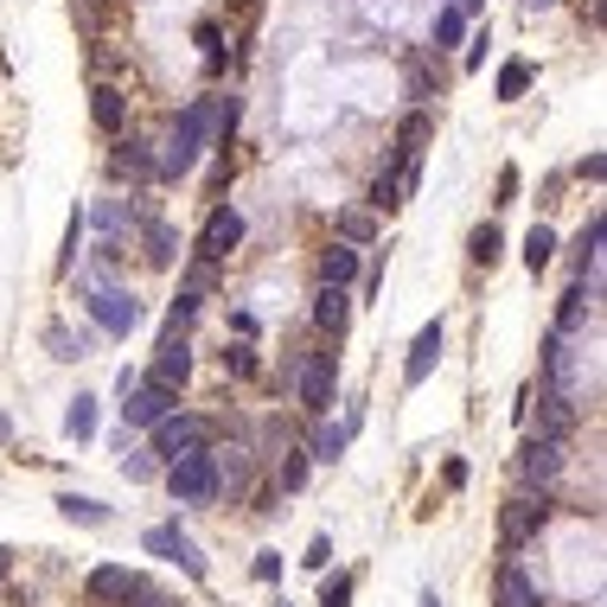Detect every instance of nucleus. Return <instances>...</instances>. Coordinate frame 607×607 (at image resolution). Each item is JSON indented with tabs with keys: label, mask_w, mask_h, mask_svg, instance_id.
I'll list each match as a JSON object with an SVG mask.
<instances>
[{
	"label": "nucleus",
	"mask_w": 607,
	"mask_h": 607,
	"mask_svg": "<svg viewBox=\"0 0 607 607\" xmlns=\"http://www.w3.org/2000/svg\"><path fill=\"white\" fill-rule=\"evenodd\" d=\"M218 122H225V103H218V96H198V103H186L153 167H160L167 180H180V173H192V167H198V153H205V141L218 135Z\"/></svg>",
	"instance_id": "nucleus-1"
},
{
	"label": "nucleus",
	"mask_w": 607,
	"mask_h": 607,
	"mask_svg": "<svg viewBox=\"0 0 607 607\" xmlns=\"http://www.w3.org/2000/svg\"><path fill=\"white\" fill-rule=\"evenodd\" d=\"M295 397H301V410L327 416L333 397H340V358L333 352H307L301 365H295Z\"/></svg>",
	"instance_id": "nucleus-2"
},
{
	"label": "nucleus",
	"mask_w": 607,
	"mask_h": 607,
	"mask_svg": "<svg viewBox=\"0 0 607 607\" xmlns=\"http://www.w3.org/2000/svg\"><path fill=\"white\" fill-rule=\"evenodd\" d=\"M167 486H173V499H180V505H211V499H218V467H211V448L167 460Z\"/></svg>",
	"instance_id": "nucleus-3"
},
{
	"label": "nucleus",
	"mask_w": 607,
	"mask_h": 607,
	"mask_svg": "<svg viewBox=\"0 0 607 607\" xmlns=\"http://www.w3.org/2000/svg\"><path fill=\"white\" fill-rule=\"evenodd\" d=\"M198 448H211V428L198 416H160L153 422V460H180V455H198Z\"/></svg>",
	"instance_id": "nucleus-4"
},
{
	"label": "nucleus",
	"mask_w": 607,
	"mask_h": 607,
	"mask_svg": "<svg viewBox=\"0 0 607 607\" xmlns=\"http://www.w3.org/2000/svg\"><path fill=\"white\" fill-rule=\"evenodd\" d=\"M563 467H570V448H563V442L531 435V442H525V455H518V480H525V486H537V493H550V486L563 480Z\"/></svg>",
	"instance_id": "nucleus-5"
},
{
	"label": "nucleus",
	"mask_w": 607,
	"mask_h": 607,
	"mask_svg": "<svg viewBox=\"0 0 607 607\" xmlns=\"http://www.w3.org/2000/svg\"><path fill=\"white\" fill-rule=\"evenodd\" d=\"M550 525V493H518L512 505H505V550H525L537 531Z\"/></svg>",
	"instance_id": "nucleus-6"
},
{
	"label": "nucleus",
	"mask_w": 607,
	"mask_h": 607,
	"mask_svg": "<svg viewBox=\"0 0 607 607\" xmlns=\"http://www.w3.org/2000/svg\"><path fill=\"white\" fill-rule=\"evenodd\" d=\"M186 378H192V345H186V327H173V320H167V340H160V358H153L148 383H160V390H180Z\"/></svg>",
	"instance_id": "nucleus-7"
},
{
	"label": "nucleus",
	"mask_w": 607,
	"mask_h": 607,
	"mask_svg": "<svg viewBox=\"0 0 607 607\" xmlns=\"http://www.w3.org/2000/svg\"><path fill=\"white\" fill-rule=\"evenodd\" d=\"M211 467H218V493H230V505H237V499H250V486H256V455H250L243 442L211 448Z\"/></svg>",
	"instance_id": "nucleus-8"
},
{
	"label": "nucleus",
	"mask_w": 607,
	"mask_h": 607,
	"mask_svg": "<svg viewBox=\"0 0 607 607\" xmlns=\"http://www.w3.org/2000/svg\"><path fill=\"white\" fill-rule=\"evenodd\" d=\"M237 243H243V211L218 205V211L205 218V230H198V263H225Z\"/></svg>",
	"instance_id": "nucleus-9"
},
{
	"label": "nucleus",
	"mask_w": 607,
	"mask_h": 607,
	"mask_svg": "<svg viewBox=\"0 0 607 607\" xmlns=\"http://www.w3.org/2000/svg\"><path fill=\"white\" fill-rule=\"evenodd\" d=\"M122 416H128V428H153L160 416H173V390L135 378L128 390H122Z\"/></svg>",
	"instance_id": "nucleus-10"
},
{
	"label": "nucleus",
	"mask_w": 607,
	"mask_h": 607,
	"mask_svg": "<svg viewBox=\"0 0 607 607\" xmlns=\"http://www.w3.org/2000/svg\"><path fill=\"white\" fill-rule=\"evenodd\" d=\"M135 582H141L135 570H122V563H103V570L83 575V602H90V607H122L128 595H135Z\"/></svg>",
	"instance_id": "nucleus-11"
},
{
	"label": "nucleus",
	"mask_w": 607,
	"mask_h": 607,
	"mask_svg": "<svg viewBox=\"0 0 607 607\" xmlns=\"http://www.w3.org/2000/svg\"><path fill=\"white\" fill-rule=\"evenodd\" d=\"M493 602L499 607H543V588L531 582V570H525L518 557H505V563H499V582H493Z\"/></svg>",
	"instance_id": "nucleus-12"
},
{
	"label": "nucleus",
	"mask_w": 607,
	"mask_h": 607,
	"mask_svg": "<svg viewBox=\"0 0 607 607\" xmlns=\"http://www.w3.org/2000/svg\"><path fill=\"white\" fill-rule=\"evenodd\" d=\"M148 550H153V557H167V563H180V570H186L192 582L205 575V557L192 550V537L180 531V525H153V531H148Z\"/></svg>",
	"instance_id": "nucleus-13"
},
{
	"label": "nucleus",
	"mask_w": 607,
	"mask_h": 607,
	"mask_svg": "<svg viewBox=\"0 0 607 607\" xmlns=\"http://www.w3.org/2000/svg\"><path fill=\"white\" fill-rule=\"evenodd\" d=\"M570 428H575V397L543 383V397H537V435L543 442H570Z\"/></svg>",
	"instance_id": "nucleus-14"
},
{
	"label": "nucleus",
	"mask_w": 607,
	"mask_h": 607,
	"mask_svg": "<svg viewBox=\"0 0 607 607\" xmlns=\"http://www.w3.org/2000/svg\"><path fill=\"white\" fill-rule=\"evenodd\" d=\"M90 313H96V327H103V333H128V327L141 320V301H135L128 288H103V295L90 301Z\"/></svg>",
	"instance_id": "nucleus-15"
},
{
	"label": "nucleus",
	"mask_w": 607,
	"mask_h": 607,
	"mask_svg": "<svg viewBox=\"0 0 607 607\" xmlns=\"http://www.w3.org/2000/svg\"><path fill=\"white\" fill-rule=\"evenodd\" d=\"M435 358H442V320H428V327L416 333V345H410V358H403V383L416 390V383L428 378V371H435Z\"/></svg>",
	"instance_id": "nucleus-16"
},
{
	"label": "nucleus",
	"mask_w": 607,
	"mask_h": 607,
	"mask_svg": "<svg viewBox=\"0 0 607 607\" xmlns=\"http://www.w3.org/2000/svg\"><path fill=\"white\" fill-rule=\"evenodd\" d=\"M90 122H96L103 135H122V128H128V96H122L115 83H96V90H90Z\"/></svg>",
	"instance_id": "nucleus-17"
},
{
	"label": "nucleus",
	"mask_w": 607,
	"mask_h": 607,
	"mask_svg": "<svg viewBox=\"0 0 607 607\" xmlns=\"http://www.w3.org/2000/svg\"><path fill=\"white\" fill-rule=\"evenodd\" d=\"M320 282H327V288H352V282H358V250H352V243H333V250L320 256Z\"/></svg>",
	"instance_id": "nucleus-18"
},
{
	"label": "nucleus",
	"mask_w": 607,
	"mask_h": 607,
	"mask_svg": "<svg viewBox=\"0 0 607 607\" xmlns=\"http://www.w3.org/2000/svg\"><path fill=\"white\" fill-rule=\"evenodd\" d=\"M345 313H352V295H345V288H327V282H320V295H313V327L340 333V327H345Z\"/></svg>",
	"instance_id": "nucleus-19"
},
{
	"label": "nucleus",
	"mask_w": 607,
	"mask_h": 607,
	"mask_svg": "<svg viewBox=\"0 0 607 607\" xmlns=\"http://www.w3.org/2000/svg\"><path fill=\"white\" fill-rule=\"evenodd\" d=\"M115 173H122V180H153L160 167H153L148 141H135V135H128V141H122V153H115Z\"/></svg>",
	"instance_id": "nucleus-20"
},
{
	"label": "nucleus",
	"mask_w": 607,
	"mask_h": 607,
	"mask_svg": "<svg viewBox=\"0 0 607 607\" xmlns=\"http://www.w3.org/2000/svg\"><path fill=\"white\" fill-rule=\"evenodd\" d=\"M173 256H180V237L167 225H148V263L153 268H173Z\"/></svg>",
	"instance_id": "nucleus-21"
},
{
	"label": "nucleus",
	"mask_w": 607,
	"mask_h": 607,
	"mask_svg": "<svg viewBox=\"0 0 607 607\" xmlns=\"http://www.w3.org/2000/svg\"><path fill=\"white\" fill-rule=\"evenodd\" d=\"M397 141H403V148H397V153H403V160H416V148H422V141H428V115H403V128H397Z\"/></svg>",
	"instance_id": "nucleus-22"
},
{
	"label": "nucleus",
	"mask_w": 607,
	"mask_h": 607,
	"mask_svg": "<svg viewBox=\"0 0 607 607\" xmlns=\"http://www.w3.org/2000/svg\"><path fill=\"white\" fill-rule=\"evenodd\" d=\"M550 256H557V230H550V225H537L531 237H525V263H531V268H543Z\"/></svg>",
	"instance_id": "nucleus-23"
},
{
	"label": "nucleus",
	"mask_w": 607,
	"mask_h": 607,
	"mask_svg": "<svg viewBox=\"0 0 607 607\" xmlns=\"http://www.w3.org/2000/svg\"><path fill=\"white\" fill-rule=\"evenodd\" d=\"M65 435H77V442H90V435H96V403H90V397H77V403H71Z\"/></svg>",
	"instance_id": "nucleus-24"
},
{
	"label": "nucleus",
	"mask_w": 607,
	"mask_h": 607,
	"mask_svg": "<svg viewBox=\"0 0 607 607\" xmlns=\"http://www.w3.org/2000/svg\"><path fill=\"white\" fill-rule=\"evenodd\" d=\"M525 83H531V65H525V58H512V65L499 71V96H505V103H518V96H525Z\"/></svg>",
	"instance_id": "nucleus-25"
},
{
	"label": "nucleus",
	"mask_w": 607,
	"mask_h": 607,
	"mask_svg": "<svg viewBox=\"0 0 607 607\" xmlns=\"http://www.w3.org/2000/svg\"><path fill=\"white\" fill-rule=\"evenodd\" d=\"M352 428H358V416L345 422V428H327V435L313 442V460H340V455H345V442H352Z\"/></svg>",
	"instance_id": "nucleus-26"
},
{
	"label": "nucleus",
	"mask_w": 607,
	"mask_h": 607,
	"mask_svg": "<svg viewBox=\"0 0 607 607\" xmlns=\"http://www.w3.org/2000/svg\"><path fill=\"white\" fill-rule=\"evenodd\" d=\"M58 505H65V518H77V525H110V512H103V505H96V499H58Z\"/></svg>",
	"instance_id": "nucleus-27"
},
{
	"label": "nucleus",
	"mask_w": 607,
	"mask_h": 607,
	"mask_svg": "<svg viewBox=\"0 0 607 607\" xmlns=\"http://www.w3.org/2000/svg\"><path fill=\"white\" fill-rule=\"evenodd\" d=\"M83 225H90V218H83V211H71V230H65V250H58V268H65V275L77 268V250H83Z\"/></svg>",
	"instance_id": "nucleus-28"
},
{
	"label": "nucleus",
	"mask_w": 607,
	"mask_h": 607,
	"mask_svg": "<svg viewBox=\"0 0 607 607\" xmlns=\"http://www.w3.org/2000/svg\"><path fill=\"white\" fill-rule=\"evenodd\" d=\"M122 607H186V602H180V595H167V588H153V582H135V595H128Z\"/></svg>",
	"instance_id": "nucleus-29"
},
{
	"label": "nucleus",
	"mask_w": 607,
	"mask_h": 607,
	"mask_svg": "<svg viewBox=\"0 0 607 607\" xmlns=\"http://www.w3.org/2000/svg\"><path fill=\"white\" fill-rule=\"evenodd\" d=\"M340 237L352 243V250H358V243H371V237H378V225H371L365 211H345V218H340Z\"/></svg>",
	"instance_id": "nucleus-30"
},
{
	"label": "nucleus",
	"mask_w": 607,
	"mask_h": 607,
	"mask_svg": "<svg viewBox=\"0 0 607 607\" xmlns=\"http://www.w3.org/2000/svg\"><path fill=\"white\" fill-rule=\"evenodd\" d=\"M473 263H480V268H493V263H499V230H493V225L473 230Z\"/></svg>",
	"instance_id": "nucleus-31"
},
{
	"label": "nucleus",
	"mask_w": 607,
	"mask_h": 607,
	"mask_svg": "<svg viewBox=\"0 0 607 607\" xmlns=\"http://www.w3.org/2000/svg\"><path fill=\"white\" fill-rule=\"evenodd\" d=\"M282 486H288V493H301L307 486V455L301 448H288V460H282Z\"/></svg>",
	"instance_id": "nucleus-32"
},
{
	"label": "nucleus",
	"mask_w": 607,
	"mask_h": 607,
	"mask_svg": "<svg viewBox=\"0 0 607 607\" xmlns=\"http://www.w3.org/2000/svg\"><path fill=\"white\" fill-rule=\"evenodd\" d=\"M225 371H230V378H250V371H256V352H250V345H230V352H225Z\"/></svg>",
	"instance_id": "nucleus-33"
},
{
	"label": "nucleus",
	"mask_w": 607,
	"mask_h": 607,
	"mask_svg": "<svg viewBox=\"0 0 607 607\" xmlns=\"http://www.w3.org/2000/svg\"><path fill=\"white\" fill-rule=\"evenodd\" d=\"M460 33H467V20H460L455 7H448V13H442V20H435V45H455Z\"/></svg>",
	"instance_id": "nucleus-34"
},
{
	"label": "nucleus",
	"mask_w": 607,
	"mask_h": 607,
	"mask_svg": "<svg viewBox=\"0 0 607 607\" xmlns=\"http://www.w3.org/2000/svg\"><path fill=\"white\" fill-rule=\"evenodd\" d=\"M122 467H128V480H135V486H141V480H153V473H160V460H153V455H128V460H122Z\"/></svg>",
	"instance_id": "nucleus-35"
},
{
	"label": "nucleus",
	"mask_w": 607,
	"mask_h": 607,
	"mask_svg": "<svg viewBox=\"0 0 607 607\" xmlns=\"http://www.w3.org/2000/svg\"><path fill=\"white\" fill-rule=\"evenodd\" d=\"M345 602H352V575H333L327 595H320V607H345Z\"/></svg>",
	"instance_id": "nucleus-36"
},
{
	"label": "nucleus",
	"mask_w": 607,
	"mask_h": 607,
	"mask_svg": "<svg viewBox=\"0 0 607 607\" xmlns=\"http://www.w3.org/2000/svg\"><path fill=\"white\" fill-rule=\"evenodd\" d=\"M333 563V543L327 537H313V550H307V570H327Z\"/></svg>",
	"instance_id": "nucleus-37"
},
{
	"label": "nucleus",
	"mask_w": 607,
	"mask_h": 607,
	"mask_svg": "<svg viewBox=\"0 0 607 607\" xmlns=\"http://www.w3.org/2000/svg\"><path fill=\"white\" fill-rule=\"evenodd\" d=\"M275 575H282V557H275V550H263V557H256V582H275Z\"/></svg>",
	"instance_id": "nucleus-38"
},
{
	"label": "nucleus",
	"mask_w": 607,
	"mask_h": 607,
	"mask_svg": "<svg viewBox=\"0 0 607 607\" xmlns=\"http://www.w3.org/2000/svg\"><path fill=\"white\" fill-rule=\"evenodd\" d=\"M512 192H518V167H505V173H499V205H512Z\"/></svg>",
	"instance_id": "nucleus-39"
},
{
	"label": "nucleus",
	"mask_w": 607,
	"mask_h": 607,
	"mask_svg": "<svg viewBox=\"0 0 607 607\" xmlns=\"http://www.w3.org/2000/svg\"><path fill=\"white\" fill-rule=\"evenodd\" d=\"M422 607H442V595H435V588H428V595H422Z\"/></svg>",
	"instance_id": "nucleus-40"
},
{
	"label": "nucleus",
	"mask_w": 607,
	"mask_h": 607,
	"mask_svg": "<svg viewBox=\"0 0 607 607\" xmlns=\"http://www.w3.org/2000/svg\"><path fill=\"white\" fill-rule=\"evenodd\" d=\"M525 7H557V0H525Z\"/></svg>",
	"instance_id": "nucleus-41"
},
{
	"label": "nucleus",
	"mask_w": 607,
	"mask_h": 607,
	"mask_svg": "<svg viewBox=\"0 0 607 607\" xmlns=\"http://www.w3.org/2000/svg\"><path fill=\"white\" fill-rule=\"evenodd\" d=\"M0 442H7V416H0Z\"/></svg>",
	"instance_id": "nucleus-42"
},
{
	"label": "nucleus",
	"mask_w": 607,
	"mask_h": 607,
	"mask_svg": "<svg viewBox=\"0 0 607 607\" xmlns=\"http://www.w3.org/2000/svg\"><path fill=\"white\" fill-rule=\"evenodd\" d=\"M0 570H7V557H0Z\"/></svg>",
	"instance_id": "nucleus-43"
}]
</instances>
